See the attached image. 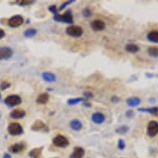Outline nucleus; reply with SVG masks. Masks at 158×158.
Masks as SVG:
<instances>
[{
  "mask_svg": "<svg viewBox=\"0 0 158 158\" xmlns=\"http://www.w3.org/2000/svg\"><path fill=\"white\" fill-rule=\"evenodd\" d=\"M48 101H49V94L47 92L41 94L36 98V103L38 104H47Z\"/></svg>",
  "mask_w": 158,
  "mask_h": 158,
  "instance_id": "obj_19",
  "label": "nucleus"
},
{
  "mask_svg": "<svg viewBox=\"0 0 158 158\" xmlns=\"http://www.w3.org/2000/svg\"><path fill=\"white\" fill-rule=\"evenodd\" d=\"M111 101L114 103V104H116V103L120 101V98L118 97H117V96H113L111 98Z\"/></svg>",
  "mask_w": 158,
  "mask_h": 158,
  "instance_id": "obj_35",
  "label": "nucleus"
},
{
  "mask_svg": "<svg viewBox=\"0 0 158 158\" xmlns=\"http://www.w3.org/2000/svg\"><path fill=\"white\" fill-rule=\"evenodd\" d=\"M9 87H10V83H8L7 81H3V82L0 84V89L2 90H4V89L9 88Z\"/></svg>",
  "mask_w": 158,
  "mask_h": 158,
  "instance_id": "obj_31",
  "label": "nucleus"
},
{
  "mask_svg": "<svg viewBox=\"0 0 158 158\" xmlns=\"http://www.w3.org/2000/svg\"><path fill=\"white\" fill-rule=\"evenodd\" d=\"M148 55L152 57H158V47H150L148 49Z\"/></svg>",
  "mask_w": 158,
  "mask_h": 158,
  "instance_id": "obj_24",
  "label": "nucleus"
},
{
  "mask_svg": "<svg viewBox=\"0 0 158 158\" xmlns=\"http://www.w3.org/2000/svg\"><path fill=\"white\" fill-rule=\"evenodd\" d=\"M70 127L74 131H80V130L82 129L83 124H82V123L80 120L73 119L70 122Z\"/></svg>",
  "mask_w": 158,
  "mask_h": 158,
  "instance_id": "obj_18",
  "label": "nucleus"
},
{
  "mask_svg": "<svg viewBox=\"0 0 158 158\" xmlns=\"http://www.w3.org/2000/svg\"><path fill=\"white\" fill-rule=\"evenodd\" d=\"M48 9H49V11L50 12H51V13H54L55 15H56V14H57V12H58V8H56V5H51L49 7V8H48Z\"/></svg>",
  "mask_w": 158,
  "mask_h": 158,
  "instance_id": "obj_32",
  "label": "nucleus"
},
{
  "mask_svg": "<svg viewBox=\"0 0 158 158\" xmlns=\"http://www.w3.org/2000/svg\"><path fill=\"white\" fill-rule=\"evenodd\" d=\"M94 95L93 94L91 93V92H85V93H84V98L85 99H89V98H93Z\"/></svg>",
  "mask_w": 158,
  "mask_h": 158,
  "instance_id": "obj_33",
  "label": "nucleus"
},
{
  "mask_svg": "<svg viewBox=\"0 0 158 158\" xmlns=\"http://www.w3.org/2000/svg\"><path fill=\"white\" fill-rule=\"evenodd\" d=\"M125 49L127 51V52H129V53H132V54H135V53H137V52H139V47L136 44H132V43H130V44L126 45V47H125Z\"/></svg>",
  "mask_w": 158,
  "mask_h": 158,
  "instance_id": "obj_22",
  "label": "nucleus"
},
{
  "mask_svg": "<svg viewBox=\"0 0 158 158\" xmlns=\"http://www.w3.org/2000/svg\"><path fill=\"white\" fill-rule=\"evenodd\" d=\"M128 131H129V127L127 126V125H123V126L118 127V128L116 129L117 133L120 135L126 134Z\"/></svg>",
  "mask_w": 158,
  "mask_h": 158,
  "instance_id": "obj_25",
  "label": "nucleus"
},
{
  "mask_svg": "<svg viewBox=\"0 0 158 158\" xmlns=\"http://www.w3.org/2000/svg\"><path fill=\"white\" fill-rule=\"evenodd\" d=\"M13 54V50L8 47H0V60H8Z\"/></svg>",
  "mask_w": 158,
  "mask_h": 158,
  "instance_id": "obj_9",
  "label": "nucleus"
},
{
  "mask_svg": "<svg viewBox=\"0 0 158 158\" xmlns=\"http://www.w3.org/2000/svg\"><path fill=\"white\" fill-rule=\"evenodd\" d=\"M42 78L43 79V81L49 82V83H52L56 81V76L55 74L49 71H45L42 74Z\"/></svg>",
  "mask_w": 158,
  "mask_h": 158,
  "instance_id": "obj_15",
  "label": "nucleus"
},
{
  "mask_svg": "<svg viewBox=\"0 0 158 158\" xmlns=\"http://www.w3.org/2000/svg\"><path fill=\"white\" fill-rule=\"evenodd\" d=\"M148 40L153 43H158V31H151L148 34Z\"/></svg>",
  "mask_w": 158,
  "mask_h": 158,
  "instance_id": "obj_21",
  "label": "nucleus"
},
{
  "mask_svg": "<svg viewBox=\"0 0 158 158\" xmlns=\"http://www.w3.org/2000/svg\"><path fill=\"white\" fill-rule=\"evenodd\" d=\"M56 158H57V157H56Z\"/></svg>",
  "mask_w": 158,
  "mask_h": 158,
  "instance_id": "obj_40",
  "label": "nucleus"
},
{
  "mask_svg": "<svg viewBox=\"0 0 158 158\" xmlns=\"http://www.w3.org/2000/svg\"><path fill=\"white\" fill-rule=\"evenodd\" d=\"M90 26L91 28L95 31H103L105 28V23H104V22H103L102 20H99V19L94 20L90 23Z\"/></svg>",
  "mask_w": 158,
  "mask_h": 158,
  "instance_id": "obj_12",
  "label": "nucleus"
},
{
  "mask_svg": "<svg viewBox=\"0 0 158 158\" xmlns=\"http://www.w3.org/2000/svg\"><path fill=\"white\" fill-rule=\"evenodd\" d=\"M118 148L121 151L124 150L125 148H126V143H125L123 139H119V140L118 141Z\"/></svg>",
  "mask_w": 158,
  "mask_h": 158,
  "instance_id": "obj_29",
  "label": "nucleus"
},
{
  "mask_svg": "<svg viewBox=\"0 0 158 158\" xmlns=\"http://www.w3.org/2000/svg\"><path fill=\"white\" fill-rule=\"evenodd\" d=\"M126 103L129 107H137L141 104V99L138 97H131L127 98Z\"/></svg>",
  "mask_w": 158,
  "mask_h": 158,
  "instance_id": "obj_20",
  "label": "nucleus"
},
{
  "mask_svg": "<svg viewBox=\"0 0 158 158\" xmlns=\"http://www.w3.org/2000/svg\"><path fill=\"white\" fill-rule=\"evenodd\" d=\"M22 103V98L19 95L17 94H11L8 95L7 98L4 99V104L8 107L17 106L18 104Z\"/></svg>",
  "mask_w": 158,
  "mask_h": 158,
  "instance_id": "obj_5",
  "label": "nucleus"
},
{
  "mask_svg": "<svg viewBox=\"0 0 158 158\" xmlns=\"http://www.w3.org/2000/svg\"><path fill=\"white\" fill-rule=\"evenodd\" d=\"M125 115H126V117L128 118H132V117L134 116V112L132 111V110H127V111L126 112Z\"/></svg>",
  "mask_w": 158,
  "mask_h": 158,
  "instance_id": "obj_34",
  "label": "nucleus"
},
{
  "mask_svg": "<svg viewBox=\"0 0 158 158\" xmlns=\"http://www.w3.org/2000/svg\"><path fill=\"white\" fill-rule=\"evenodd\" d=\"M85 149L81 147H75L73 152L70 154V158H83L85 156Z\"/></svg>",
  "mask_w": 158,
  "mask_h": 158,
  "instance_id": "obj_13",
  "label": "nucleus"
},
{
  "mask_svg": "<svg viewBox=\"0 0 158 158\" xmlns=\"http://www.w3.org/2000/svg\"><path fill=\"white\" fill-rule=\"evenodd\" d=\"M26 115V112L24 111L23 109H13V111L10 113V117L12 118H14V119H20V118H23Z\"/></svg>",
  "mask_w": 158,
  "mask_h": 158,
  "instance_id": "obj_14",
  "label": "nucleus"
},
{
  "mask_svg": "<svg viewBox=\"0 0 158 158\" xmlns=\"http://www.w3.org/2000/svg\"><path fill=\"white\" fill-rule=\"evenodd\" d=\"M5 36V31H3V29L0 28V39L3 38Z\"/></svg>",
  "mask_w": 158,
  "mask_h": 158,
  "instance_id": "obj_36",
  "label": "nucleus"
},
{
  "mask_svg": "<svg viewBox=\"0 0 158 158\" xmlns=\"http://www.w3.org/2000/svg\"><path fill=\"white\" fill-rule=\"evenodd\" d=\"M84 105H85V107H89V108H90L91 107V104H89V103H85V104H84Z\"/></svg>",
  "mask_w": 158,
  "mask_h": 158,
  "instance_id": "obj_38",
  "label": "nucleus"
},
{
  "mask_svg": "<svg viewBox=\"0 0 158 158\" xmlns=\"http://www.w3.org/2000/svg\"><path fill=\"white\" fill-rule=\"evenodd\" d=\"M85 101V98H70L67 100V104L68 105H75V104H79V103H82V102Z\"/></svg>",
  "mask_w": 158,
  "mask_h": 158,
  "instance_id": "obj_23",
  "label": "nucleus"
},
{
  "mask_svg": "<svg viewBox=\"0 0 158 158\" xmlns=\"http://www.w3.org/2000/svg\"><path fill=\"white\" fill-rule=\"evenodd\" d=\"M139 112L142 113H148V114H152L155 116L158 115V107H149V108H139L137 109Z\"/></svg>",
  "mask_w": 158,
  "mask_h": 158,
  "instance_id": "obj_16",
  "label": "nucleus"
},
{
  "mask_svg": "<svg viewBox=\"0 0 158 158\" xmlns=\"http://www.w3.org/2000/svg\"><path fill=\"white\" fill-rule=\"evenodd\" d=\"M37 33V31L34 28H29L27 29L26 31H24V36L29 38V37H32V36H36V34Z\"/></svg>",
  "mask_w": 158,
  "mask_h": 158,
  "instance_id": "obj_26",
  "label": "nucleus"
},
{
  "mask_svg": "<svg viewBox=\"0 0 158 158\" xmlns=\"http://www.w3.org/2000/svg\"><path fill=\"white\" fill-rule=\"evenodd\" d=\"M55 21L60 22V23H65L72 24L74 23L73 19V14L71 10H67L63 14H56L53 18Z\"/></svg>",
  "mask_w": 158,
  "mask_h": 158,
  "instance_id": "obj_1",
  "label": "nucleus"
},
{
  "mask_svg": "<svg viewBox=\"0 0 158 158\" xmlns=\"http://www.w3.org/2000/svg\"><path fill=\"white\" fill-rule=\"evenodd\" d=\"M83 15L85 18H89L92 15V12H91V10L89 8H85L83 10Z\"/></svg>",
  "mask_w": 158,
  "mask_h": 158,
  "instance_id": "obj_30",
  "label": "nucleus"
},
{
  "mask_svg": "<svg viewBox=\"0 0 158 158\" xmlns=\"http://www.w3.org/2000/svg\"><path fill=\"white\" fill-rule=\"evenodd\" d=\"M8 133L12 136H18L23 133V128L18 123H11L8 127Z\"/></svg>",
  "mask_w": 158,
  "mask_h": 158,
  "instance_id": "obj_3",
  "label": "nucleus"
},
{
  "mask_svg": "<svg viewBox=\"0 0 158 158\" xmlns=\"http://www.w3.org/2000/svg\"><path fill=\"white\" fill-rule=\"evenodd\" d=\"M52 143L54 144V146L57 147V148H67L70 142L68 140V138L63 135H56V137L53 138L52 140Z\"/></svg>",
  "mask_w": 158,
  "mask_h": 158,
  "instance_id": "obj_2",
  "label": "nucleus"
},
{
  "mask_svg": "<svg viewBox=\"0 0 158 158\" xmlns=\"http://www.w3.org/2000/svg\"><path fill=\"white\" fill-rule=\"evenodd\" d=\"M17 3L20 6H27L32 4L34 1H32V0H21V1H17Z\"/></svg>",
  "mask_w": 158,
  "mask_h": 158,
  "instance_id": "obj_27",
  "label": "nucleus"
},
{
  "mask_svg": "<svg viewBox=\"0 0 158 158\" xmlns=\"http://www.w3.org/2000/svg\"><path fill=\"white\" fill-rule=\"evenodd\" d=\"M31 129L35 132H39V131H45V132H48V127L47 124L45 123L42 120H36L33 123V124L31 125Z\"/></svg>",
  "mask_w": 158,
  "mask_h": 158,
  "instance_id": "obj_8",
  "label": "nucleus"
},
{
  "mask_svg": "<svg viewBox=\"0 0 158 158\" xmlns=\"http://www.w3.org/2000/svg\"><path fill=\"white\" fill-rule=\"evenodd\" d=\"M3 158H11V156L8 153H4L3 156Z\"/></svg>",
  "mask_w": 158,
  "mask_h": 158,
  "instance_id": "obj_37",
  "label": "nucleus"
},
{
  "mask_svg": "<svg viewBox=\"0 0 158 158\" xmlns=\"http://www.w3.org/2000/svg\"><path fill=\"white\" fill-rule=\"evenodd\" d=\"M147 133L149 137H154L158 134V122L152 120L148 123Z\"/></svg>",
  "mask_w": 158,
  "mask_h": 158,
  "instance_id": "obj_6",
  "label": "nucleus"
},
{
  "mask_svg": "<svg viewBox=\"0 0 158 158\" xmlns=\"http://www.w3.org/2000/svg\"><path fill=\"white\" fill-rule=\"evenodd\" d=\"M42 150H43V147L33 148L29 152V156L31 158H40V156L42 155Z\"/></svg>",
  "mask_w": 158,
  "mask_h": 158,
  "instance_id": "obj_17",
  "label": "nucleus"
},
{
  "mask_svg": "<svg viewBox=\"0 0 158 158\" xmlns=\"http://www.w3.org/2000/svg\"><path fill=\"white\" fill-rule=\"evenodd\" d=\"M23 22L24 19L22 16L15 15L9 18V20H8V25H9V27H11L16 28V27H20L21 25H23Z\"/></svg>",
  "mask_w": 158,
  "mask_h": 158,
  "instance_id": "obj_7",
  "label": "nucleus"
},
{
  "mask_svg": "<svg viewBox=\"0 0 158 158\" xmlns=\"http://www.w3.org/2000/svg\"><path fill=\"white\" fill-rule=\"evenodd\" d=\"M66 33L69 36L72 37H80L82 36L84 32L83 28L80 26H75V25H70L66 28Z\"/></svg>",
  "mask_w": 158,
  "mask_h": 158,
  "instance_id": "obj_4",
  "label": "nucleus"
},
{
  "mask_svg": "<svg viewBox=\"0 0 158 158\" xmlns=\"http://www.w3.org/2000/svg\"><path fill=\"white\" fill-rule=\"evenodd\" d=\"M0 100H1V94H0Z\"/></svg>",
  "mask_w": 158,
  "mask_h": 158,
  "instance_id": "obj_39",
  "label": "nucleus"
},
{
  "mask_svg": "<svg viewBox=\"0 0 158 158\" xmlns=\"http://www.w3.org/2000/svg\"><path fill=\"white\" fill-rule=\"evenodd\" d=\"M75 0H70V1H66V2L63 3L62 4H61V5L59 7V8H58V11L63 10V9L66 8L68 5H70V4H71V3H75Z\"/></svg>",
  "mask_w": 158,
  "mask_h": 158,
  "instance_id": "obj_28",
  "label": "nucleus"
},
{
  "mask_svg": "<svg viewBox=\"0 0 158 158\" xmlns=\"http://www.w3.org/2000/svg\"><path fill=\"white\" fill-rule=\"evenodd\" d=\"M91 120L96 124H102L105 121V116L104 114H102L100 112H95L92 114Z\"/></svg>",
  "mask_w": 158,
  "mask_h": 158,
  "instance_id": "obj_11",
  "label": "nucleus"
},
{
  "mask_svg": "<svg viewBox=\"0 0 158 158\" xmlns=\"http://www.w3.org/2000/svg\"><path fill=\"white\" fill-rule=\"evenodd\" d=\"M26 148V145L24 144L23 143H18L13 144V145L10 146L9 148H8V151L10 152L11 153H14V154H17V153H20L22 152H23Z\"/></svg>",
  "mask_w": 158,
  "mask_h": 158,
  "instance_id": "obj_10",
  "label": "nucleus"
}]
</instances>
